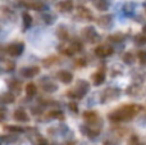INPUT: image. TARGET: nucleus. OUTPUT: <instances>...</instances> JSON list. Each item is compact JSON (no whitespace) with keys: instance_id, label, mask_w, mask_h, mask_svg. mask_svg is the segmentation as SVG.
I'll return each instance as SVG.
<instances>
[{"instance_id":"nucleus-10","label":"nucleus","mask_w":146,"mask_h":145,"mask_svg":"<svg viewBox=\"0 0 146 145\" xmlns=\"http://www.w3.org/2000/svg\"><path fill=\"white\" fill-rule=\"evenodd\" d=\"M98 23L103 28H109L113 25V18H111V15H103L98 19Z\"/></svg>"},{"instance_id":"nucleus-3","label":"nucleus","mask_w":146,"mask_h":145,"mask_svg":"<svg viewBox=\"0 0 146 145\" xmlns=\"http://www.w3.org/2000/svg\"><path fill=\"white\" fill-rule=\"evenodd\" d=\"M23 49H25V45L22 43H14V44H10L8 45L7 48V51L9 55H13V57H18L22 54Z\"/></svg>"},{"instance_id":"nucleus-5","label":"nucleus","mask_w":146,"mask_h":145,"mask_svg":"<svg viewBox=\"0 0 146 145\" xmlns=\"http://www.w3.org/2000/svg\"><path fill=\"white\" fill-rule=\"evenodd\" d=\"M56 9H58L59 12H63V13L71 12L73 9V1L72 0H63V1L56 4Z\"/></svg>"},{"instance_id":"nucleus-20","label":"nucleus","mask_w":146,"mask_h":145,"mask_svg":"<svg viewBox=\"0 0 146 145\" xmlns=\"http://www.w3.org/2000/svg\"><path fill=\"white\" fill-rule=\"evenodd\" d=\"M58 36L62 39V40H66L68 39V32H67V28L66 27H60L58 30Z\"/></svg>"},{"instance_id":"nucleus-22","label":"nucleus","mask_w":146,"mask_h":145,"mask_svg":"<svg viewBox=\"0 0 146 145\" xmlns=\"http://www.w3.org/2000/svg\"><path fill=\"white\" fill-rule=\"evenodd\" d=\"M5 130H8V131H12V132H23V128L22 127H17V126H7V127H5Z\"/></svg>"},{"instance_id":"nucleus-1","label":"nucleus","mask_w":146,"mask_h":145,"mask_svg":"<svg viewBox=\"0 0 146 145\" xmlns=\"http://www.w3.org/2000/svg\"><path fill=\"white\" fill-rule=\"evenodd\" d=\"M142 110L141 105L137 104H127L123 107L118 108L115 112L110 113L109 114V120L113 121V122H122V121H128L131 118H133L139 112Z\"/></svg>"},{"instance_id":"nucleus-17","label":"nucleus","mask_w":146,"mask_h":145,"mask_svg":"<svg viewBox=\"0 0 146 145\" xmlns=\"http://www.w3.org/2000/svg\"><path fill=\"white\" fill-rule=\"evenodd\" d=\"M123 61L126 62L127 64H132L135 62V57H133V54L131 53V51H128V53H126L123 55Z\"/></svg>"},{"instance_id":"nucleus-6","label":"nucleus","mask_w":146,"mask_h":145,"mask_svg":"<svg viewBox=\"0 0 146 145\" xmlns=\"http://www.w3.org/2000/svg\"><path fill=\"white\" fill-rule=\"evenodd\" d=\"M83 36H85L88 41H91V43H94L95 40L99 39L98 33H96V31L94 27H86L85 30H83Z\"/></svg>"},{"instance_id":"nucleus-9","label":"nucleus","mask_w":146,"mask_h":145,"mask_svg":"<svg viewBox=\"0 0 146 145\" xmlns=\"http://www.w3.org/2000/svg\"><path fill=\"white\" fill-rule=\"evenodd\" d=\"M21 72H22V74L25 77H33V76H36V74L40 72V68H38V67H36V66L26 67V68H23Z\"/></svg>"},{"instance_id":"nucleus-16","label":"nucleus","mask_w":146,"mask_h":145,"mask_svg":"<svg viewBox=\"0 0 146 145\" xmlns=\"http://www.w3.org/2000/svg\"><path fill=\"white\" fill-rule=\"evenodd\" d=\"M27 8H31V9H35V10H40L44 8V5L41 3H35V1H31V3H27L26 4Z\"/></svg>"},{"instance_id":"nucleus-26","label":"nucleus","mask_w":146,"mask_h":145,"mask_svg":"<svg viewBox=\"0 0 146 145\" xmlns=\"http://www.w3.org/2000/svg\"><path fill=\"white\" fill-rule=\"evenodd\" d=\"M69 109L71 110H73V112H77V105L74 104V103H69Z\"/></svg>"},{"instance_id":"nucleus-24","label":"nucleus","mask_w":146,"mask_h":145,"mask_svg":"<svg viewBox=\"0 0 146 145\" xmlns=\"http://www.w3.org/2000/svg\"><path fill=\"white\" fill-rule=\"evenodd\" d=\"M48 118H63V113L58 112V110H54V112H50L48 116Z\"/></svg>"},{"instance_id":"nucleus-15","label":"nucleus","mask_w":146,"mask_h":145,"mask_svg":"<svg viewBox=\"0 0 146 145\" xmlns=\"http://www.w3.org/2000/svg\"><path fill=\"white\" fill-rule=\"evenodd\" d=\"M78 14H80L82 18H87V19H91V13H90V10L86 9V8H83V7H78Z\"/></svg>"},{"instance_id":"nucleus-23","label":"nucleus","mask_w":146,"mask_h":145,"mask_svg":"<svg viewBox=\"0 0 146 145\" xmlns=\"http://www.w3.org/2000/svg\"><path fill=\"white\" fill-rule=\"evenodd\" d=\"M123 35H111L109 36V41H114V43H121L123 40Z\"/></svg>"},{"instance_id":"nucleus-13","label":"nucleus","mask_w":146,"mask_h":145,"mask_svg":"<svg viewBox=\"0 0 146 145\" xmlns=\"http://www.w3.org/2000/svg\"><path fill=\"white\" fill-rule=\"evenodd\" d=\"M36 91H37V87H36V85L33 84V82L27 84V86H26V94H27L28 96H33V95L36 94Z\"/></svg>"},{"instance_id":"nucleus-2","label":"nucleus","mask_w":146,"mask_h":145,"mask_svg":"<svg viewBox=\"0 0 146 145\" xmlns=\"http://www.w3.org/2000/svg\"><path fill=\"white\" fill-rule=\"evenodd\" d=\"M90 89V85L87 84L86 81H80L73 91H68V96L71 98H83L86 95V92L88 91Z\"/></svg>"},{"instance_id":"nucleus-21","label":"nucleus","mask_w":146,"mask_h":145,"mask_svg":"<svg viewBox=\"0 0 146 145\" xmlns=\"http://www.w3.org/2000/svg\"><path fill=\"white\" fill-rule=\"evenodd\" d=\"M135 41H136V44H139V45L146 44V35H144V33H141V35H137L136 37H135Z\"/></svg>"},{"instance_id":"nucleus-4","label":"nucleus","mask_w":146,"mask_h":145,"mask_svg":"<svg viewBox=\"0 0 146 145\" xmlns=\"http://www.w3.org/2000/svg\"><path fill=\"white\" fill-rule=\"evenodd\" d=\"M95 53H96L98 57H103V58H105V57H109L111 53H113V48L109 46V45H100L95 49Z\"/></svg>"},{"instance_id":"nucleus-12","label":"nucleus","mask_w":146,"mask_h":145,"mask_svg":"<svg viewBox=\"0 0 146 145\" xmlns=\"http://www.w3.org/2000/svg\"><path fill=\"white\" fill-rule=\"evenodd\" d=\"M94 5H95L99 10H101V12H105L109 7V4H108L106 0H94Z\"/></svg>"},{"instance_id":"nucleus-29","label":"nucleus","mask_w":146,"mask_h":145,"mask_svg":"<svg viewBox=\"0 0 146 145\" xmlns=\"http://www.w3.org/2000/svg\"><path fill=\"white\" fill-rule=\"evenodd\" d=\"M30 1H33V0H30Z\"/></svg>"},{"instance_id":"nucleus-8","label":"nucleus","mask_w":146,"mask_h":145,"mask_svg":"<svg viewBox=\"0 0 146 145\" xmlns=\"http://www.w3.org/2000/svg\"><path fill=\"white\" fill-rule=\"evenodd\" d=\"M105 81V72L104 71H98V72H95V74L92 76V82H94V85L95 86H100L103 82Z\"/></svg>"},{"instance_id":"nucleus-19","label":"nucleus","mask_w":146,"mask_h":145,"mask_svg":"<svg viewBox=\"0 0 146 145\" xmlns=\"http://www.w3.org/2000/svg\"><path fill=\"white\" fill-rule=\"evenodd\" d=\"M23 22H25L26 27H30V26L32 25V17H31V14H28V13H23Z\"/></svg>"},{"instance_id":"nucleus-28","label":"nucleus","mask_w":146,"mask_h":145,"mask_svg":"<svg viewBox=\"0 0 146 145\" xmlns=\"http://www.w3.org/2000/svg\"><path fill=\"white\" fill-rule=\"evenodd\" d=\"M142 32H144V33H146V25L144 26V30H142Z\"/></svg>"},{"instance_id":"nucleus-27","label":"nucleus","mask_w":146,"mask_h":145,"mask_svg":"<svg viewBox=\"0 0 146 145\" xmlns=\"http://www.w3.org/2000/svg\"><path fill=\"white\" fill-rule=\"evenodd\" d=\"M77 66L78 67H81V66H86V63H85V59H78V61H77Z\"/></svg>"},{"instance_id":"nucleus-7","label":"nucleus","mask_w":146,"mask_h":145,"mask_svg":"<svg viewBox=\"0 0 146 145\" xmlns=\"http://www.w3.org/2000/svg\"><path fill=\"white\" fill-rule=\"evenodd\" d=\"M13 118H14L15 121H18V122H28V121H30L28 114L23 109H17L15 110L14 114H13Z\"/></svg>"},{"instance_id":"nucleus-25","label":"nucleus","mask_w":146,"mask_h":145,"mask_svg":"<svg viewBox=\"0 0 146 145\" xmlns=\"http://www.w3.org/2000/svg\"><path fill=\"white\" fill-rule=\"evenodd\" d=\"M139 59L142 64H146V51H140L139 53Z\"/></svg>"},{"instance_id":"nucleus-18","label":"nucleus","mask_w":146,"mask_h":145,"mask_svg":"<svg viewBox=\"0 0 146 145\" xmlns=\"http://www.w3.org/2000/svg\"><path fill=\"white\" fill-rule=\"evenodd\" d=\"M14 100H15V98L13 94H4L3 95V102H4L5 104H10V103H13Z\"/></svg>"},{"instance_id":"nucleus-14","label":"nucleus","mask_w":146,"mask_h":145,"mask_svg":"<svg viewBox=\"0 0 146 145\" xmlns=\"http://www.w3.org/2000/svg\"><path fill=\"white\" fill-rule=\"evenodd\" d=\"M41 87H42V90H44V91H46V92H54V91H56V90H58V86H56L55 84H53V82L44 84Z\"/></svg>"},{"instance_id":"nucleus-11","label":"nucleus","mask_w":146,"mask_h":145,"mask_svg":"<svg viewBox=\"0 0 146 145\" xmlns=\"http://www.w3.org/2000/svg\"><path fill=\"white\" fill-rule=\"evenodd\" d=\"M58 78L60 80L63 84H69V82H72V80H73V74L68 71H59Z\"/></svg>"}]
</instances>
